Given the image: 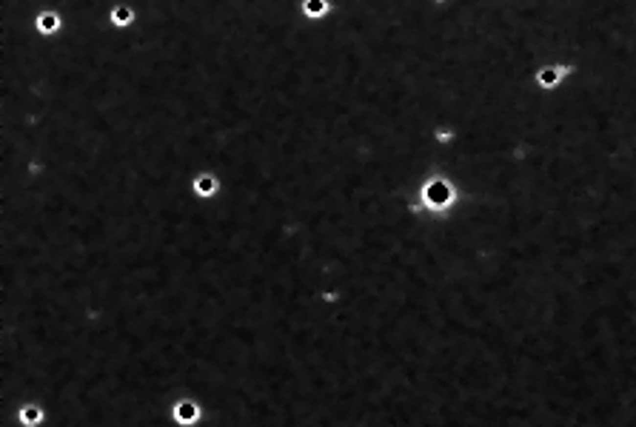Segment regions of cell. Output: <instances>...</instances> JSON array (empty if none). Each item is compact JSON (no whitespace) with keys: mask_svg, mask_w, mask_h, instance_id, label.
<instances>
[{"mask_svg":"<svg viewBox=\"0 0 636 427\" xmlns=\"http://www.w3.org/2000/svg\"><path fill=\"white\" fill-rule=\"evenodd\" d=\"M174 416H177V422H183V425H191V422L197 419V405H191V402H183V405H177V407H174Z\"/></svg>","mask_w":636,"mask_h":427,"instance_id":"6da1fadb","label":"cell"},{"mask_svg":"<svg viewBox=\"0 0 636 427\" xmlns=\"http://www.w3.org/2000/svg\"><path fill=\"white\" fill-rule=\"evenodd\" d=\"M305 15L308 17L325 15V0H305Z\"/></svg>","mask_w":636,"mask_h":427,"instance_id":"7a4b0ae2","label":"cell"},{"mask_svg":"<svg viewBox=\"0 0 636 427\" xmlns=\"http://www.w3.org/2000/svg\"><path fill=\"white\" fill-rule=\"evenodd\" d=\"M194 188H197V194H205V197H208V194H214V180H211V177H200V180L194 182Z\"/></svg>","mask_w":636,"mask_h":427,"instance_id":"3957f363","label":"cell"},{"mask_svg":"<svg viewBox=\"0 0 636 427\" xmlns=\"http://www.w3.org/2000/svg\"><path fill=\"white\" fill-rule=\"evenodd\" d=\"M20 419H23L26 425H37V422H40V410H37V407H23Z\"/></svg>","mask_w":636,"mask_h":427,"instance_id":"277c9868","label":"cell"},{"mask_svg":"<svg viewBox=\"0 0 636 427\" xmlns=\"http://www.w3.org/2000/svg\"><path fill=\"white\" fill-rule=\"evenodd\" d=\"M54 23H57V17H54V15L40 17V29H54Z\"/></svg>","mask_w":636,"mask_h":427,"instance_id":"5b68a950","label":"cell"},{"mask_svg":"<svg viewBox=\"0 0 636 427\" xmlns=\"http://www.w3.org/2000/svg\"><path fill=\"white\" fill-rule=\"evenodd\" d=\"M114 20H117V23H126V20H129V12H126V9H117V12H114Z\"/></svg>","mask_w":636,"mask_h":427,"instance_id":"8992f818","label":"cell"},{"mask_svg":"<svg viewBox=\"0 0 636 427\" xmlns=\"http://www.w3.org/2000/svg\"><path fill=\"white\" fill-rule=\"evenodd\" d=\"M556 77H553V71H542V83H553Z\"/></svg>","mask_w":636,"mask_h":427,"instance_id":"52a82bcc","label":"cell"}]
</instances>
